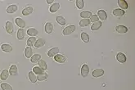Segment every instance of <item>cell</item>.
Wrapping results in <instances>:
<instances>
[{"mask_svg": "<svg viewBox=\"0 0 135 90\" xmlns=\"http://www.w3.org/2000/svg\"><path fill=\"white\" fill-rule=\"evenodd\" d=\"M75 30V25H68L66 26V28H64L63 29V35H70V34H72L73 32H74Z\"/></svg>", "mask_w": 135, "mask_h": 90, "instance_id": "obj_1", "label": "cell"}, {"mask_svg": "<svg viewBox=\"0 0 135 90\" xmlns=\"http://www.w3.org/2000/svg\"><path fill=\"white\" fill-rule=\"evenodd\" d=\"M5 29H6V31L8 34H12L14 32V26L12 21H6V25H5Z\"/></svg>", "mask_w": 135, "mask_h": 90, "instance_id": "obj_2", "label": "cell"}, {"mask_svg": "<svg viewBox=\"0 0 135 90\" xmlns=\"http://www.w3.org/2000/svg\"><path fill=\"white\" fill-rule=\"evenodd\" d=\"M59 52H60L59 48H53L48 50V56L49 57H54L56 55L59 54Z\"/></svg>", "mask_w": 135, "mask_h": 90, "instance_id": "obj_3", "label": "cell"}, {"mask_svg": "<svg viewBox=\"0 0 135 90\" xmlns=\"http://www.w3.org/2000/svg\"><path fill=\"white\" fill-rule=\"evenodd\" d=\"M89 73V67L87 64H83L81 67V75L82 77L85 78L88 76Z\"/></svg>", "mask_w": 135, "mask_h": 90, "instance_id": "obj_4", "label": "cell"}, {"mask_svg": "<svg viewBox=\"0 0 135 90\" xmlns=\"http://www.w3.org/2000/svg\"><path fill=\"white\" fill-rule=\"evenodd\" d=\"M15 22H16V25L20 27V29H23V28H25L26 26L25 21L21 17H16V20H15Z\"/></svg>", "mask_w": 135, "mask_h": 90, "instance_id": "obj_5", "label": "cell"}, {"mask_svg": "<svg viewBox=\"0 0 135 90\" xmlns=\"http://www.w3.org/2000/svg\"><path fill=\"white\" fill-rule=\"evenodd\" d=\"M1 49H2V51H3L4 53H9L12 51V46L8 44V43H3L1 45Z\"/></svg>", "mask_w": 135, "mask_h": 90, "instance_id": "obj_6", "label": "cell"}, {"mask_svg": "<svg viewBox=\"0 0 135 90\" xmlns=\"http://www.w3.org/2000/svg\"><path fill=\"white\" fill-rule=\"evenodd\" d=\"M60 8H61V5L59 3H54L51 5V7L49 8V11L51 13H55L60 9Z\"/></svg>", "mask_w": 135, "mask_h": 90, "instance_id": "obj_7", "label": "cell"}, {"mask_svg": "<svg viewBox=\"0 0 135 90\" xmlns=\"http://www.w3.org/2000/svg\"><path fill=\"white\" fill-rule=\"evenodd\" d=\"M45 43H46V40L43 38H39L38 39H37L35 43V47L36 48H40L42 47H43Z\"/></svg>", "mask_w": 135, "mask_h": 90, "instance_id": "obj_8", "label": "cell"}, {"mask_svg": "<svg viewBox=\"0 0 135 90\" xmlns=\"http://www.w3.org/2000/svg\"><path fill=\"white\" fill-rule=\"evenodd\" d=\"M17 10H18L17 5H16V4H11V5H9V6L8 7V8H7V13L13 14V13H15Z\"/></svg>", "mask_w": 135, "mask_h": 90, "instance_id": "obj_9", "label": "cell"}, {"mask_svg": "<svg viewBox=\"0 0 135 90\" xmlns=\"http://www.w3.org/2000/svg\"><path fill=\"white\" fill-rule=\"evenodd\" d=\"M112 13H113V15L115 16H116V17H121V16H123L125 14V12L124 10L120 9V8H115V9L113 10Z\"/></svg>", "mask_w": 135, "mask_h": 90, "instance_id": "obj_10", "label": "cell"}, {"mask_svg": "<svg viewBox=\"0 0 135 90\" xmlns=\"http://www.w3.org/2000/svg\"><path fill=\"white\" fill-rule=\"evenodd\" d=\"M34 12V8L31 7V6H29V7H26L23 10H22V15L23 16H30V14H32Z\"/></svg>", "mask_w": 135, "mask_h": 90, "instance_id": "obj_11", "label": "cell"}, {"mask_svg": "<svg viewBox=\"0 0 135 90\" xmlns=\"http://www.w3.org/2000/svg\"><path fill=\"white\" fill-rule=\"evenodd\" d=\"M53 58H54L55 61H57V62H58V63H64V62H66V58L65 56L61 55V54L56 55Z\"/></svg>", "mask_w": 135, "mask_h": 90, "instance_id": "obj_12", "label": "cell"}, {"mask_svg": "<svg viewBox=\"0 0 135 90\" xmlns=\"http://www.w3.org/2000/svg\"><path fill=\"white\" fill-rule=\"evenodd\" d=\"M105 71L102 69H96L94 70L92 73V75L95 78H99L101 76H102L104 75Z\"/></svg>", "mask_w": 135, "mask_h": 90, "instance_id": "obj_13", "label": "cell"}, {"mask_svg": "<svg viewBox=\"0 0 135 90\" xmlns=\"http://www.w3.org/2000/svg\"><path fill=\"white\" fill-rule=\"evenodd\" d=\"M116 60L120 63H125L126 61V60H127V57L124 53H117V55H116Z\"/></svg>", "mask_w": 135, "mask_h": 90, "instance_id": "obj_14", "label": "cell"}, {"mask_svg": "<svg viewBox=\"0 0 135 90\" xmlns=\"http://www.w3.org/2000/svg\"><path fill=\"white\" fill-rule=\"evenodd\" d=\"M53 24L51 23V22H47L46 24H45V27H44V30H45V32L47 34H51L53 31Z\"/></svg>", "mask_w": 135, "mask_h": 90, "instance_id": "obj_15", "label": "cell"}, {"mask_svg": "<svg viewBox=\"0 0 135 90\" xmlns=\"http://www.w3.org/2000/svg\"><path fill=\"white\" fill-rule=\"evenodd\" d=\"M98 18L101 19L102 21H105L107 19V14H106V12H105L104 10H98Z\"/></svg>", "mask_w": 135, "mask_h": 90, "instance_id": "obj_16", "label": "cell"}, {"mask_svg": "<svg viewBox=\"0 0 135 90\" xmlns=\"http://www.w3.org/2000/svg\"><path fill=\"white\" fill-rule=\"evenodd\" d=\"M115 30L120 34H125L128 32V28L125 25H117L115 27Z\"/></svg>", "mask_w": 135, "mask_h": 90, "instance_id": "obj_17", "label": "cell"}, {"mask_svg": "<svg viewBox=\"0 0 135 90\" xmlns=\"http://www.w3.org/2000/svg\"><path fill=\"white\" fill-rule=\"evenodd\" d=\"M9 75H12V76H16V75L18 74V69H17V66L16 65H12L11 66L10 69H9Z\"/></svg>", "mask_w": 135, "mask_h": 90, "instance_id": "obj_18", "label": "cell"}, {"mask_svg": "<svg viewBox=\"0 0 135 90\" xmlns=\"http://www.w3.org/2000/svg\"><path fill=\"white\" fill-rule=\"evenodd\" d=\"M27 35L30 37H35L38 35V30L35 28H30L27 30Z\"/></svg>", "mask_w": 135, "mask_h": 90, "instance_id": "obj_19", "label": "cell"}, {"mask_svg": "<svg viewBox=\"0 0 135 90\" xmlns=\"http://www.w3.org/2000/svg\"><path fill=\"white\" fill-rule=\"evenodd\" d=\"M9 77V71L8 70H3L1 72V75H0V80H7Z\"/></svg>", "mask_w": 135, "mask_h": 90, "instance_id": "obj_20", "label": "cell"}, {"mask_svg": "<svg viewBox=\"0 0 135 90\" xmlns=\"http://www.w3.org/2000/svg\"><path fill=\"white\" fill-rule=\"evenodd\" d=\"M25 35V32L23 29H19L17 31V34H16V37H17L18 40H23Z\"/></svg>", "mask_w": 135, "mask_h": 90, "instance_id": "obj_21", "label": "cell"}, {"mask_svg": "<svg viewBox=\"0 0 135 90\" xmlns=\"http://www.w3.org/2000/svg\"><path fill=\"white\" fill-rule=\"evenodd\" d=\"M41 55L40 54H34L30 57V61L32 63H38L41 60Z\"/></svg>", "mask_w": 135, "mask_h": 90, "instance_id": "obj_22", "label": "cell"}, {"mask_svg": "<svg viewBox=\"0 0 135 90\" xmlns=\"http://www.w3.org/2000/svg\"><path fill=\"white\" fill-rule=\"evenodd\" d=\"M33 56V49L30 47H27L25 49V57L26 58H30Z\"/></svg>", "mask_w": 135, "mask_h": 90, "instance_id": "obj_23", "label": "cell"}, {"mask_svg": "<svg viewBox=\"0 0 135 90\" xmlns=\"http://www.w3.org/2000/svg\"><path fill=\"white\" fill-rule=\"evenodd\" d=\"M118 4H119V6L121 8L120 9H122L124 11L128 9V8L127 2L125 1V0H118Z\"/></svg>", "mask_w": 135, "mask_h": 90, "instance_id": "obj_24", "label": "cell"}, {"mask_svg": "<svg viewBox=\"0 0 135 90\" xmlns=\"http://www.w3.org/2000/svg\"><path fill=\"white\" fill-rule=\"evenodd\" d=\"M102 22L101 21H97V22H94V23L91 26V30L93 31H96V30H98V29H100L101 26H102Z\"/></svg>", "mask_w": 135, "mask_h": 90, "instance_id": "obj_25", "label": "cell"}, {"mask_svg": "<svg viewBox=\"0 0 135 90\" xmlns=\"http://www.w3.org/2000/svg\"><path fill=\"white\" fill-rule=\"evenodd\" d=\"M29 80H30V82L33 83H35L38 81V80H37V76H36V75H35L33 71H30V72H29Z\"/></svg>", "mask_w": 135, "mask_h": 90, "instance_id": "obj_26", "label": "cell"}, {"mask_svg": "<svg viewBox=\"0 0 135 90\" xmlns=\"http://www.w3.org/2000/svg\"><path fill=\"white\" fill-rule=\"evenodd\" d=\"M48 73H46V72H43V74H41V75H38V76H37V80H38V81H44V80H46L47 79H48Z\"/></svg>", "mask_w": 135, "mask_h": 90, "instance_id": "obj_27", "label": "cell"}, {"mask_svg": "<svg viewBox=\"0 0 135 90\" xmlns=\"http://www.w3.org/2000/svg\"><path fill=\"white\" fill-rule=\"evenodd\" d=\"M56 20H57V22L60 25H65L66 23V19L61 16H57V17H56Z\"/></svg>", "mask_w": 135, "mask_h": 90, "instance_id": "obj_28", "label": "cell"}, {"mask_svg": "<svg viewBox=\"0 0 135 90\" xmlns=\"http://www.w3.org/2000/svg\"><path fill=\"white\" fill-rule=\"evenodd\" d=\"M92 16V13H91V12H89V11H83V12H80V16L83 19L90 18V16Z\"/></svg>", "mask_w": 135, "mask_h": 90, "instance_id": "obj_29", "label": "cell"}, {"mask_svg": "<svg viewBox=\"0 0 135 90\" xmlns=\"http://www.w3.org/2000/svg\"><path fill=\"white\" fill-rule=\"evenodd\" d=\"M36 40H37V38L35 37H30V38H28V40H27V46L28 47H30V48L33 46V45L35 46V43Z\"/></svg>", "mask_w": 135, "mask_h": 90, "instance_id": "obj_30", "label": "cell"}, {"mask_svg": "<svg viewBox=\"0 0 135 90\" xmlns=\"http://www.w3.org/2000/svg\"><path fill=\"white\" fill-rule=\"evenodd\" d=\"M38 67H40V68L42 70H43L48 69V64H47L46 61H43V60H40V61H39L38 62Z\"/></svg>", "mask_w": 135, "mask_h": 90, "instance_id": "obj_31", "label": "cell"}, {"mask_svg": "<svg viewBox=\"0 0 135 90\" xmlns=\"http://www.w3.org/2000/svg\"><path fill=\"white\" fill-rule=\"evenodd\" d=\"M0 87H1L2 90H13L12 87L7 83H2L0 84Z\"/></svg>", "mask_w": 135, "mask_h": 90, "instance_id": "obj_32", "label": "cell"}, {"mask_svg": "<svg viewBox=\"0 0 135 90\" xmlns=\"http://www.w3.org/2000/svg\"><path fill=\"white\" fill-rule=\"evenodd\" d=\"M89 25H90L89 19H82L80 21V26H81V27H87Z\"/></svg>", "mask_w": 135, "mask_h": 90, "instance_id": "obj_33", "label": "cell"}, {"mask_svg": "<svg viewBox=\"0 0 135 90\" xmlns=\"http://www.w3.org/2000/svg\"><path fill=\"white\" fill-rule=\"evenodd\" d=\"M81 39L84 43H88L89 42V35L85 32L81 33Z\"/></svg>", "mask_w": 135, "mask_h": 90, "instance_id": "obj_34", "label": "cell"}, {"mask_svg": "<svg viewBox=\"0 0 135 90\" xmlns=\"http://www.w3.org/2000/svg\"><path fill=\"white\" fill-rule=\"evenodd\" d=\"M33 72L35 73V74L36 75H41V74H43V73L44 72L43 71V70H42L40 67H38V66H35V67H34L33 68Z\"/></svg>", "mask_w": 135, "mask_h": 90, "instance_id": "obj_35", "label": "cell"}, {"mask_svg": "<svg viewBox=\"0 0 135 90\" xmlns=\"http://www.w3.org/2000/svg\"><path fill=\"white\" fill-rule=\"evenodd\" d=\"M76 7L79 9H83L84 7V1L83 0H77L76 1Z\"/></svg>", "mask_w": 135, "mask_h": 90, "instance_id": "obj_36", "label": "cell"}, {"mask_svg": "<svg viewBox=\"0 0 135 90\" xmlns=\"http://www.w3.org/2000/svg\"><path fill=\"white\" fill-rule=\"evenodd\" d=\"M98 16H97V15H92L91 16H90V22H93V23H94V22H97V21H98Z\"/></svg>", "mask_w": 135, "mask_h": 90, "instance_id": "obj_37", "label": "cell"}, {"mask_svg": "<svg viewBox=\"0 0 135 90\" xmlns=\"http://www.w3.org/2000/svg\"><path fill=\"white\" fill-rule=\"evenodd\" d=\"M53 0H47V3H48V4H53Z\"/></svg>", "mask_w": 135, "mask_h": 90, "instance_id": "obj_38", "label": "cell"}]
</instances>
